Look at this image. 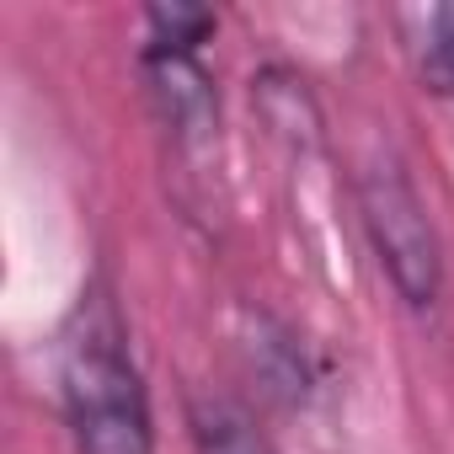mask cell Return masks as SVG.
Returning <instances> with one entry per match:
<instances>
[{"label": "cell", "mask_w": 454, "mask_h": 454, "mask_svg": "<svg viewBox=\"0 0 454 454\" xmlns=\"http://www.w3.org/2000/svg\"><path fill=\"white\" fill-rule=\"evenodd\" d=\"M59 401L75 454H155V411L107 294H81L59 348Z\"/></svg>", "instance_id": "6da1fadb"}, {"label": "cell", "mask_w": 454, "mask_h": 454, "mask_svg": "<svg viewBox=\"0 0 454 454\" xmlns=\"http://www.w3.org/2000/svg\"><path fill=\"white\" fill-rule=\"evenodd\" d=\"M358 214L364 236L380 257V273L411 310H433L443 294V247L427 219V203L417 182L406 176L401 155L374 150L358 166Z\"/></svg>", "instance_id": "7a4b0ae2"}, {"label": "cell", "mask_w": 454, "mask_h": 454, "mask_svg": "<svg viewBox=\"0 0 454 454\" xmlns=\"http://www.w3.org/2000/svg\"><path fill=\"white\" fill-rule=\"evenodd\" d=\"M145 81L160 123L176 134V145H208L219 129V97L198 54H171V49H145Z\"/></svg>", "instance_id": "3957f363"}, {"label": "cell", "mask_w": 454, "mask_h": 454, "mask_svg": "<svg viewBox=\"0 0 454 454\" xmlns=\"http://www.w3.org/2000/svg\"><path fill=\"white\" fill-rule=\"evenodd\" d=\"M187 427L198 454H278L273 438L262 433L257 411L236 395H192L187 401Z\"/></svg>", "instance_id": "277c9868"}, {"label": "cell", "mask_w": 454, "mask_h": 454, "mask_svg": "<svg viewBox=\"0 0 454 454\" xmlns=\"http://www.w3.org/2000/svg\"><path fill=\"white\" fill-rule=\"evenodd\" d=\"M417 54V81L427 97H454V6H427L422 12V38L411 43Z\"/></svg>", "instance_id": "5b68a950"}, {"label": "cell", "mask_w": 454, "mask_h": 454, "mask_svg": "<svg viewBox=\"0 0 454 454\" xmlns=\"http://www.w3.org/2000/svg\"><path fill=\"white\" fill-rule=\"evenodd\" d=\"M145 27H150V49L198 54V43L214 38V12L187 6V0H171V6H150L145 12Z\"/></svg>", "instance_id": "8992f818"}]
</instances>
